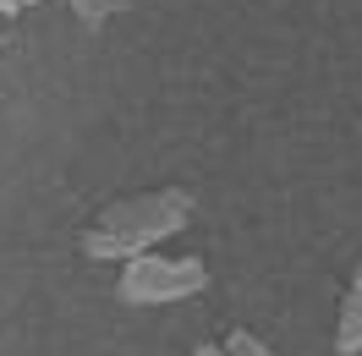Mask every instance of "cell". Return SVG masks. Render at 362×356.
I'll return each instance as SVG.
<instances>
[{"mask_svg":"<svg viewBox=\"0 0 362 356\" xmlns=\"http://www.w3.org/2000/svg\"><path fill=\"white\" fill-rule=\"evenodd\" d=\"M209 285L204 258H159V252H132L121 280H115V296L127 307H165V302H181V296H198Z\"/></svg>","mask_w":362,"mask_h":356,"instance_id":"obj_2","label":"cell"},{"mask_svg":"<svg viewBox=\"0 0 362 356\" xmlns=\"http://www.w3.org/2000/svg\"><path fill=\"white\" fill-rule=\"evenodd\" d=\"M17 6H33V0H17Z\"/></svg>","mask_w":362,"mask_h":356,"instance_id":"obj_9","label":"cell"},{"mask_svg":"<svg viewBox=\"0 0 362 356\" xmlns=\"http://www.w3.org/2000/svg\"><path fill=\"white\" fill-rule=\"evenodd\" d=\"M192 214V198L187 192H143V198H121L110 203L99 220L88 225L83 236V252L88 258H132V252H148L154 242L176 236Z\"/></svg>","mask_w":362,"mask_h":356,"instance_id":"obj_1","label":"cell"},{"mask_svg":"<svg viewBox=\"0 0 362 356\" xmlns=\"http://www.w3.org/2000/svg\"><path fill=\"white\" fill-rule=\"evenodd\" d=\"M220 356H274V351L264 345V340H258V334L230 329V334H226V351H220Z\"/></svg>","mask_w":362,"mask_h":356,"instance_id":"obj_4","label":"cell"},{"mask_svg":"<svg viewBox=\"0 0 362 356\" xmlns=\"http://www.w3.org/2000/svg\"><path fill=\"white\" fill-rule=\"evenodd\" d=\"M17 11H23L17 0H0V17H17Z\"/></svg>","mask_w":362,"mask_h":356,"instance_id":"obj_6","label":"cell"},{"mask_svg":"<svg viewBox=\"0 0 362 356\" xmlns=\"http://www.w3.org/2000/svg\"><path fill=\"white\" fill-rule=\"evenodd\" d=\"M335 351H340V356H357V351H362V296H346V307H340Z\"/></svg>","mask_w":362,"mask_h":356,"instance_id":"obj_3","label":"cell"},{"mask_svg":"<svg viewBox=\"0 0 362 356\" xmlns=\"http://www.w3.org/2000/svg\"><path fill=\"white\" fill-rule=\"evenodd\" d=\"M192 356H220V345H198V351H192Z\"/></svg>","mask_w":362,"mask_h":356,"instance_id":"obj_8","label":"cell"},{"mask_svg":"<svg viewBox=\"0 0 362 356\" xmlns=\"http://www.w3.org/2000/svg\"><path fill=\"white\" fill-rule=\"evenodd\" d=\"M115 6H121V0H71V11H77V17H83V23H105V17H110Z\"/></svg>","mask_w":362,"mask_h":356,"instance_id":"obj_5","label":"cell"},{"mask_svg":"<svg viewBox=\"0 0 362 356\" xmlns=\"http://www.w3.org/2000/svg\"><path fill=\"white\" fill-rule=\"evenodd\" d=\"M351 296H362V263H357V274H351Z\"/></svg>","mask_w":362,"mask_h":356,"instance_id":"obj_7","label":"cell"}]
</instances>
